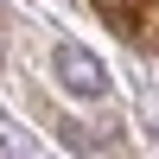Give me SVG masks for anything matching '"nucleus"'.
I'll return each instance as SVG.
<instances>
[{"instance_id":"1","label":"nucleus","mask_w":159,"mask_h":159,"mask_svg":"<svg viewBox=\"0 0 159 159\" xmlns=\"http://www.w3.org/2000/svg\"><path fill=\"white\" fill-rule=\"evenodd\" d=\"M57 83L70 89L76 102H102L108 96V70H102L83 45H57Z\"/></svg>"}]
</instances>
